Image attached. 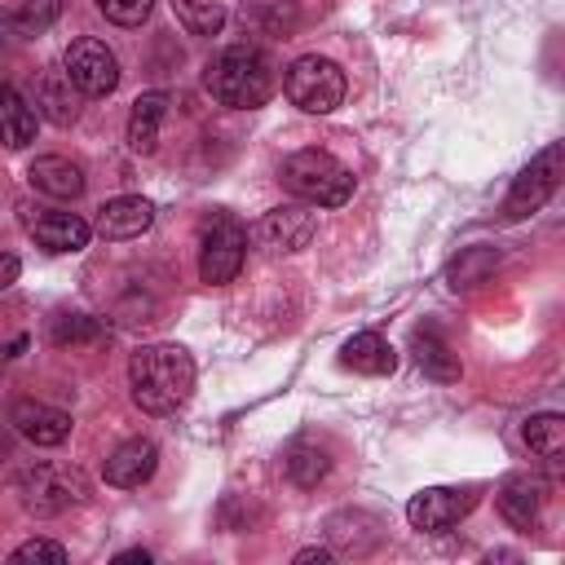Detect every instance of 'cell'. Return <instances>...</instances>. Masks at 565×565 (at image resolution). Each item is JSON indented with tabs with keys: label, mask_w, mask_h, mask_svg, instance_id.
<instances>
[{
	"label": "cell",
	"mask_w": 565,
	"mask_h": 565,
	"mask_svg": "<svg viewBox=\"0 0 565 565\" xmlns=\"http://www.w3.org/2000/svg\"><path fill=\"white\" fill-rule=\"evenodd\" d=\"M62 4H66V0H26L22 13H18L22 31H44V26H53V18L62 13Z\"/></svg>",
	"instance_id": "f1b7e54d"
},
{
	"label": "cell",
	"mask_w": 565,
	"mask_h": 565,
	"mask_svg": "<svg viewBox=\"0 0 565 565\" xmlns=\"http://www.w3.org/2000/svg\"><path fill=\"white\" fill-rule=\"evenodd\" d=\"M102 335V327H97V318H88V313H57L53 322H49V340L53 344H93Z\"/></svg>",
	"instance_id": "484cf974"
},
{
	"label": "cell",
	"mask_w": 565,
	"mask_h": 565,
	"mask_svg": "<svg viewBox=\"0 0 565 565\" xmlns=\"http://www.w3.org/2000/svg\"><path fill=\"white\" fill-rule=\"evenodd\" d=\"M168 106H172V97L168 93H141L137 102H132V110H128V150L132 154H154V146H159V128H163V119H168Z\"/></svg>",
	"instance_id": "ac0fdd59"
},
{
	"label": "cell",
	"mask_w": 565,
	"mask_h": 565,
	"mask_svg": "<svg viewBox=\"0 0 565 565\" xmlns=\"http://www.w3.org/2000/svg\"><path fill=\"white\" fill-rule=\"evenodd\" d=\"M282 93L291 106H300L305 115H331L344 102V71L331 57L305 53L287 66L282 75Z\"/></svg>",
	"instance_id": "5b68a950"
},
{
	"label": "cell",
	"mask_w": 565,
	"mask_h": 565,
	"mask_svg": "<svg viewBox=\"0 0 565 565\" xmlns=\"http://www.w3.org/2000/svg\"><path fill=\"white\" fill-rule=\"evenodd\" d=\"M247 260V230L225 216V212H212L199 230V278L207 287H221V282H234L238 269Z\"/></svg>",
	"instance_id": "8992f818"
},
{
	"label": "cell",
	"mask_w": 565,
	"mask_h": 565,
	"mask_svg": "<svg viewBox=\"0 0 565 565\" xmlns=\"http://www.w3.org/2000/svg\"><path fill=\"white\" fill-rule=\"evenodd\" d=\"M494 499H499V512L508 516V525H516V530H539L543 508H547V481H543L539 472H512V477L499 481Z\"/></svg>",
	"instance_id": "8fae6325"
},
{
	"label": "cell",
	"mask_w": 565,
	"mask_h": 565,
	"mask_svg": "<svg viewBox=\"0 0 565 565\" xmlns=\"http://www.w3.org/2000/svg\"><path fill=\"white\" fill-rule=\"evenodd\" d=\"M18 499L31 516H57L88 503V477L71 463H35L18 477Z\"/></svg>",
	"instance_id": "277c9868"
},
{
	"label": "cell",
	"mask_w": 565,
	"mask_h": 565,
	"mask_svg": "<svg viewBox=\"0 0 565 565\" xmlns=\"http://www.w3.org/2000/svg\"><path fill=\"white\" fill-rule=\"evenodd\" d=\"M13 459V424H0V463Z\"/></svg>",
	"instance_id": "1f68e13d"
},
{
	"label": "cell",
	"mask_w": 565,
	"mask_h": 565,
	"mask_svg": "<svg viewBox=\"0 0 565 565\" xmlns=\"http://www.w3.org/2000/svg\"><path fill=\"white\" fill-rule=\"evenodd\" d=\"M521 433H525L530 455L543 459V468H547L552 477H561V468H565V415H556V411L530 415Z\"/></svg>",
	"instance_id": "d6986e66"
},
{
	"label": "cell",
	"mask_w": 565,
	"mask_h": 565,
	"mask_svg": "<svg viewBox=\"0 0 565 565\" xmlns=\"http://www.w3.org/2000/svg\"><path fill=\"white\" fill-rule=\"evenodd\" d=\"M278 181H282L287 194H296L309 207H340L353 194V172L335 154H327V150H296V154H287L282 168H278Z\"/></svg>",
	"instance_id": "3957f363"
},
{
	"label": "cell",
	"mask_w": 565,
	"mask_h": 565,
	"mask_svg": "<svg viewBox=\"0 0 565 565\" xmlns=\"http://www.w3.org/2000/svg\"><path fill=\"white\" fill-rule=\"evenodd\" d=\"M203 88L221 106L256 110V106H265L274 97L278 71H274V57L265 49H256V44H230V49L212 53V62L203 66Z\"/></svg>",
	"instance_id": "7a4b0ae2"
},
{
	"label": "cell",
	"mask_w": 565,
	"mask_h": 565,
	"mask_svg": "<svg viewBox=\"0 0 565 565\" xmlns=\"http://www.w3.org/2000/svg\"><path fill=\"white\" fill-rule=\"evenodd\" d=\"M340 362H344L349 371H358V375H393V371H397V353H393V344H388L380 331H358V335H349L344 349H340Z\"/></svg>",
	"instance_id": "ffe728a7"
},
{
	"label": "cell",
	"mask_w": 565,
	"mask_h": 565,
	"mask_svg": "<svg viewBox=\"0 0 565 565\" xmlns=\"http://www.w3.org/2000/svg\"><path fill=\"white\" fill-rule=\"evenodd\" d=\"M411 353H415L419 371H424V375H433V380H441V384H455V380L463 375L459 353L450 349V340H446L433 322H424V327H415V331H411Z\"/></svg>",
	"instance_id": "2e32d148"
},
{
	"label": "cell",
	"mask_w": 565,
	"mask_h": 565,
	"mask_svg": "<svg viewBox=\"0 0 565 565\" xmlns=\"http://www.w3.org/2000/svg\"><path fill=\"white\" fill-rule=\"evenodd\" d=\"M18 274H22V260L4 252V256H0V291H4V287H13V282H18Z\"/></svg>",
	"instance_id": "f546056e"
},
{
	"label": "cell",
	"mask_w": 565,
	"mask_h": 565,
	"mask_svg": "<svg viewBox=\"0 0 565 565\" xmlns=\"http://www.w3.org/2000/svg\"><path fill=\"white\" fill-rule=\"evenodd\" d=\"M62 71H66V79L75 84V93H84V97H110L115 84H119V62H115V53H110L102 40H93V35L71 40V49H66V57H62Z\"/></svg>",
	"instance_id": "ba28073f"
},
{
	"label": "cell",
	"mask_w": 565,
	"mask_h": 565,
	"mask_svg": "<svg viewBox=\"0 0 565 565\" xmlns=\"http://www.w3.org/2000/svg\"><path fill=\"white\" fill-rule=\"evenodd\" d=\"M494 265H499V252L494 247H468V252H459V260H450L446 278H450L455 291H468V287L486 282Z\"/></svg>",
	"instance_id": "603a6c76"
},
{
	"label": "cell",
	"mask_w": 565,
	"mask_h": 565,
	"mask_svg": "<svg viewBox=\"0 0 565 565\" xmlns=\"http://www.w3.org/2000/svg\"><path fill=\"white\" fill-rule=\"evenodd\" d=\"M327 468H331V459H327V450L318 446V441H296L291 450H287V477L296 481V486H318L322 477H327Z\"/></svg>",
	"instance_id": "cb8c5ba5"
},
{
	"label": "cell",
	"mask_w": 565,
	"mask_h": 565,
	"mask_svg": "<svg viewBox=\"0 0 565 565\" xmlns=\"http://www.w3.org/2000/svg\"><path fill=\"white\" fill-rule=\"evenodd\" d=\"M154 468H159V446H154L150 437H128L124 446H115V450L106 455L102 477H106V486L137 490L141 481L154 477Z\"/></svg>",
	"instance_id": "5bb4252c"
},
{
	"label": "cell",
	"mask_w": 565,
	"mask_h": 565,
	"mask_svg": "<svg viewBox=\"0 0 565 565\" xmlns=\"http://www.w3.org/2000/svg\"><path fill=\"white\" fill-rule=\"evenodd\" d=\"M26 181H31V190H40L49 199H79L84 194V172L66 154H35L26 168Z\"/></svg>",
	"instance_id": "e0dca14e"
},
{
	"label": "cell",
	"mask_w": 565,
	"mask_h": 565,
	"mask_svg": "<svg viewBox=\"0 0 565 565\" xmlns=\"http://www.w3.org/2000/svg\"><path fill=\"white\" fill-rule=\"evenodd\" d=\"M313 212L305 207V203H282V207H274V212H265L260 221H256V230H252V238L265 247V252H300V247H309V238H313Z\"/></svg>",
	"instance_id": "30bf717a"
},
{
	"label": "cell",
	"mask_w": 565,
	"mask_h": 565,
	"mask_svg": "<svg viewBox=\"0 0 565 565\" xmlns=\"http://www.w3.org/2000/svg\"><path fill=\"white\" fill-rule=\"evenodd\" d=\"M71 79H66V71H44L40 75V106H44V115L53 119V124H75V97H71Z\"/></svg>",
	"instance_id": "7402d4cb"
},
{
	"label": "cell",
	"mask_w": 565,
	"mask_h": 565,
	"mask_svg": "<svg viewBox=\"0 0 565 565\" xmlns=\"http://www.w3.org/2000/svg\"><path fill=\"white\" fill-rule=\"evenodd\" d=\"M172 13L190 35H216L225 26V9L212 0H172Z\"/></svg>",
	"instance_id": "d4e9b609"
},
{
	"label": "cell",
	"mask_w": 565,
	"mask_h": 565,
	"mask_svg": "<svg viewBox=\"0 0 565 565\" xmlns=\"http://www.w3.org/2000/svg\"><path fill=\"white\" fill-rule=\"evenodd\" d=\"M472 508H477V490L472 486H428V490L411 494L406 521L415 530H424V534H441V530L459 525Z\"/></svg>",
	"instance_id": "9c48e42d"
},
{
	"label": "cell",
	"mask_w": 565,
	"mask_h": 565,
	"mask_svg": "<svg viewBox=\"0 0 565 565\" xmlns=\"http://www.w3.org/2000/svg\"><path fill=\"white\" fill-rule=\"evenodd\" d=\"M561 163H565V146H561V141L543 146V150L512 177V190H508V199H503V216H508V221H521V216L539 212V207L556 194V185H561Z\"/></svg>",
	"instance_id": "52a82bcc"
},
{
	"label": "cell",
	"mask_w": 565,
	"mask_h": 565,
	"mask_svg": "<svg viewBox=\"0 0 565 565\" xmlns=\"http://www.w3.org/2000/svg\"><path fill=\"white\" fill-rule=\"evenodd\" d=\"M150 221H154V203L141 199V194H119V199H106L97 207V234L110 238V243H124V238L146 234Z\"/></svg>",
	"instance_id": "9a60e30c"
},
{
	"label": "cell",
	"mask_w": 565,
	"mask_h": 565,
	"mask_svg": "<svg viewBox=\"0 0 565 565\" xmlns=\"http://www.w3.org/2000/svg\"><path fill=\"white\" fill-rule=\"evenodd\" d=\"M97 9L115 22V26H141L154 9V0H97Z\"/></svg>",
	"instance_id": "4316f807"
},
{
	"label": "cell",
	"mask_w": 565,
	"mask_h": 565,
	"mask_svg": "<svg viewBox=\"0 0 565 565\" xmlns=\"http://www.w3.org/2000/svg\"><path fill=\"white\" fill-rule=\"evenodd\" d=\"M128 384L146 415H172L194 393V358L181 344H141L128 358Z\"/></svg>",
	"instance_id": "6da1fadb"
},
{
	"label": "cell",
	"mask_w": 565,
	"mask_h": 565,
	"mask_svg": "<svg viewBox=\"0 0 565 565\" xmlns=\"http://www.w3.org/2000/svg\"><path fill=\"white\" fill-rule=\"evenodd\" d=\"M22 221H26V234H31L44 252H84L88 238H93V225L79 221L75 212L35 207V212H22Z\"/></svg>",
	"instance_id": "7c38bea8"
},
{
	"label": "cell",
	"mask_w": 565,
	"mask_h": 565,
	"mask_svg": "<svg viewBox=\"0 0 565 565\" xmlns=\"http://www.w3.org/2000/svg\"><path fill=\"white\" fill-rule=\"evenodd\" d=\"M9 424H13V433L26 437L31 446H62V441L71 437V415L57 411V406H49V402H31V397L13 402Z\"/></svg>",
	"instance_id": "4fadbf2b"
},
{
	"label": "cell",
	"mask_w": 565,
	"mask_h": 565,
	"mask_svg": "<svg viewBox=\"0 0 565 565\" xmlns=\"http://www.w3.org/2000/svg\"><path fill=\"white\" fill-rule=\"evenodd\" d=\"M35 141V110L26 106V97L9 84H0V146L22 150Z\"/></svg>",
	"instance_id": "44dd1931"
},
{
	"label": "cell",
	"mask_w": 565,
	"mask_h": 565,
	"mask_svg": "<svg viewBox=\"0 0 565 565\" xmlns=\"http://www.w3.org/2000/svg\"><path fill=\"white\" fill-rule=\"evenodd\" d=\"M115 561H119V565H132V561H141V565H146V561H150V552H141V547H132V552H119Z\"/></svg>",
	"instance_id": "d6a6232c"
},
{
	"label": "cell",
	"mask_w": 565,
	"mask_h": 565,
	"mask_svg": "<svg viewBox=\"0 0 565 565\" xmlns=\"http://www.w3.org/2000/svg\"><path fill=\"white\" fill-rule=\"evenodd\" d=\"M313 561H318V565H327V561H331V552H327V547H305V552H296V565H313Z\"/></svg>",
	"instance_id": "4dcf8cb0"
},
{
	"label": "cell",
	"mask_w": 565,
	"mask_h": 565,
	"mask_svg": "<svg viewBox=\"0 0 565 565\" xmlns=\"http://www.w3.org/2000/svg\"><path fill=\"white\" fill-rule=\"evenodd\" d=\"M9 561H13V565H22V561H49V565H66V547H62V543H53V539H31V543L13 547V552H9Z\"/></svg>",
	"instance_id": "83f0119b"
}]
</instances>
